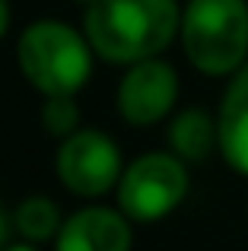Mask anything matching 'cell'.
I'll use <instances>...</instances> for the list:
<instances>
[{"instance_id": "1", "label": "cell", "mask_w": 248, "mask_h": 251, "mask_svg": "<svg viewBox=\"0 0 248 251\" xmlns=\"http://www.w3.org/2000/svg\"><path fill=\"white\" fill-rule=\"evenodd\" d=\"M181 32L178 0H96L83 10V35L108 64L159 57Z\"/></svg>"}, {"instance_id": "2", "label": "cell", "mask_w": 248, "mask_h": 251, "mask_svg": "<svg viewBox=\"0 0 248 251\" xmlns=\"http://www.w3.org/2000/svg\"><path fill=\"white\" fill-rule=\"evenodd\" d=\"M93 61L96 51L89 38L61 19H35L19 32V74L45 99L76 96L93 76Z\"/></svg>"}, {"instance_id": "3", "label": "cell", "mask_w": 248, "mask_h": 251, "mask_svg": "<svg viewBox=\"0 0 248 251\" xmlns=\"http://www.w3.org/2000/svg\"><path fill=\"white\" fill-rule=\"evenodd\" d=\"M178 35L194 70L204 76H232L248 61V3L188 0Z\"/></svg>"}, {"instance_id": "4", "label": "cell", "mask_w": 248, "mask_h": 251, "mask_svg": "<svg viewBox=\"0 0 248 251\" xmlns=\"http://www.w3.org/2000/svg\"><path fill=\"white\" fill-rule=\"evenodd\" d=\"M191 178L175 153H143L124 166L118 181V210L130 223H156L188 197Z\"/></svg>"}, {"instance_id": "5", "label": "cell", "mask_w": 248, "mask_h": 251, "mask_svg": "<svg viewBox=\"0 0 248 251\" xmlns=\"http://www.w3.org/2000/svg\"><path fill=\"white\" fill-rule=\"evenodd\" d=\"M54 172L61 184L76 197H102L121 181V150L108 134L96 127H80L61 140L54 156Z\"/></svg>"}, {"instance_id": "6", "label": "cell", "mask_w": 248, "mask_h": 251, "mask_svg": "<svg viewBox=\"0 0 248 251\" xmlns=\"http://www.w3.org/2000/svg\"><path fill=\"white\" fill-rule=\"evenodd\" d=\"M118 115L130 127H153L178 102V74L169 61L149 57V61L130 64L118 83Z\"/></svg>"}, {"instance_id": "7", "label": "cell", "mask_w": 248, "mask_h": 251, "mask_svg": "<svg viewBox=\"0 0 248 251\" xmlns=\"http://www.w3.org/2000/svg\"><path fill=\"white\" fill-rule=\"evenodd\" d=\"M130 245H134L130 220L121 210L102 203L70 213L54 239V251H130Z\"/></svg>"}, {"instance_id": "8", "label": "cell", "mask_w": 248, "mask_h": 251, "mask_svg": "<svg viewBox=\"0 0 248 251\" xmlns=\"http://www.w3.org/2000/svg\"><path fill=\"white\" fill-rule=\"evenodd\" d=\"M217 150L248 178V61L232 74L217 115Z\"/></svg>"}, {"instance_id": "9", "label": "cell", "mask_w": 248, "mask_h": 251, "mask_svg": "<svg viewBox=\"0 0 248 251\" xmlns=\"http://www.w3.org/2000/svg\"><path fill=\"white\" fill-rule=\"evenodd\" d=\"M169 153H175L181 162H204L217 147V118H210L204 108H185L169 124Z\"/></svg>"}, {"instance_id": "10", "label": "cell", "mask_w": 248, "mask_h": 251, "mask_svg": "<svg viewBox=\"0 0 248 251\" xmlns=\"http://www.w3.org/2000/svg\"><path fill=\"white\" fill-rule=\"evenodd\" d=\"M61 226H64L61 207L45 194L25 197V201H19L16 210H13V229H16L25 242H32V245L57 239Z\"/></svg>"}, {"instance_id": "11", "label": "cell", "mask_w": 248, "mask_h": 251, "mask_svg": "<svg viewBox=\"0 0 248 251\" xmlns=\"http://www.w3.org/2000/svg\"><path fill=\"white\" fill-rule=\"evenodd\" d=\"M42 127L51 137L67 140L70 134L80 130V105L76 96H51L42 102Z\"/></svg>"}, {"instance_id": "12", "label": "cell", "mask_w": 248, "mask_h": 251, "mask_svg": "<svg viewBox=\"0 0 248 251\" xmlns=\"http://www.w3.org/2000/svg\"><path fill=\"white\" fill-rule=\"evenodd\" d=\"M10 229H13V216H6V210L0 207V251L10 245Z\"/></svg>"}, {"instance_id": "13", "label": "cell", "mask_w": 248, "mask_h": 251, "mask_svg": "<svg viewBox=\"0 0 248 251\" xmlns=\"http://www.w3.org/2000/svg\"><path fill=\"white\" fill-rule=\"evenodd\" d=\"M10 29V0H0V38Z\"/></svg>"}, {"instance_id": "14", "label": "cell", "mask_w": 248, "mask_h": 251, "mask_svg": "<svg viewBox=\"0 0 248 251\" xmlns=\"http://www.w3.org/2000/svg\"><path fill=\"white\" fill-rule=\"evenodd\" d=\"M3 251H38V248L32 245V242H16V245H6Z\"/></svg>"}, {"instance_id": "15", "label": "cell", "mask_w": 248, "mask_h": 251, "mask_svg": "<svg viewBox=\"0 0 248 251\" xmlns=\"http://www.w3.org/2000/svg\"><path fill=\"white\" fill-rule=\"evenodd\" d=\"M74 3H83V10H86L89 3H96V0H74Z\"/></svg>"}]
</instances>
